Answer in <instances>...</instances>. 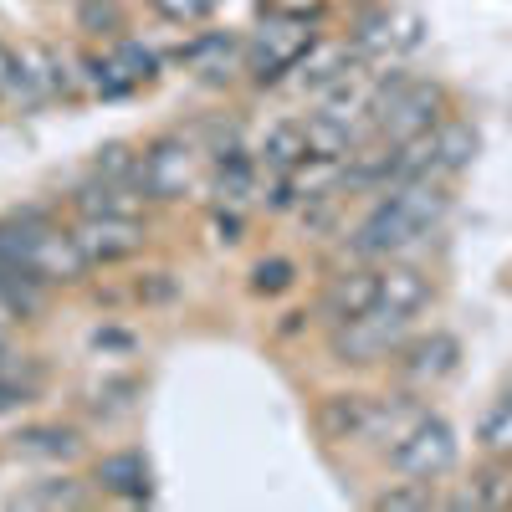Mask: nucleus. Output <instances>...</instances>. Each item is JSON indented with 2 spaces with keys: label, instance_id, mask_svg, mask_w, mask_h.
Returning a JSON list of instances; mask_svg holds the SVG:
<instances>
[{
  "label": "nucleus",
  "instance_id": "obj_36",
  "mask_svg": "<svg viewBox=\"0 0 512 512\" xmlns=\"http://www.w3.org/2000/svg\"><path fill=\"white\" fill-rule=\"evenodd\" d=\"M502 292H512V267H502Z\"/></svg>",
  "mask_w": 512,
  "mask_h": 512
},
{
  "label": "nucleus",
  "instance_id": "obj_18",
  "mask_svg": "<svg viewBox=\"0 0 512 512\" xmlns=\"http://www.w3.org/2000/svg\"><path fill=\"white\" fill-rule=\"evenodd\" d=\"M431 144H436V175L461 185V175H472V164L482 159V128L466 108H451L431 128Z\"/></svg>",
  "mask_w": 512,
  "mask_h": 512
},
{
  "label": "nucleus",
  "instance_id": "obj_19",
  "mask_svg": "<svg viewBox=\"0 0 512 512\" xmlns=\"http://www.w3.org/2000/svg\"><path fill=\"white\" fill-rule=\"evenodd\" d=\"M47 364H41V354H26L16 344L0 349V420L6 415H26L41 395H47Z\"/></svg>",
  "mask_w": 512,
  "mask_h": 512
},
{
  "label": "nucleus",
  "instance_id": "obj_26",
  "mask_svg": "<svg viewBox=\"0 0 512 512\" xmlns=\"http://www.w3.org/2000/svg\"><path fill=\"white\" fill-rule=\"evenodd\" d=\"M88 175H98L103 185H123V190H139V169H144V144L139 139H103L88 149L82 159Z\"/></svg>",
  "mask_w": 512,
  "mask_h": 512
},
{
  "label": "nucleus",
  "instance_id": "obj_5",
  "mask_svg": "<svg viewBox=\"0 0 512 512\" xmlns=\"http://www.w3.org/2000/svg\"><path fill=\"white\" fill-rule=\"evenodd\" d=\"M461 364H466V344H461V333H456V328H446V323H431V328L415 323L410 338L395 349L390 369H384L379 379L405 384V390L436 400L446 384L461 374Z\"/></svg>",
  "mask_w": 512,
  "mask_h": 512
},
{
  "label": "nucleus",
  "instance_id": "obj_4",
  "mask_svg": "<svg viewBox=\"0 0 512 512\" xmlns=\"http://www.w3.org/2000/svg\"><path fill=\"white\" fill-rule=\"evenodd\" d=\"M384 477H415V482H451L461 472V431L456 420L436 405H425V415L400 436L395 451L379 456Z\"/></svg>",
  "mask_w": 512,
  "mask_h": 512
},
{
  "label": "nucleus",
  "instance_id": "obj_12",
  "mask_svg": "<svg viewBox=\"0 0 512 512\" xmlns=\"http://www.w3.org/2000/svg\"><path fill=\"white\" fill-rule=\"evenodd\" d=\"M441 262H425V256H390L379 262V303L395 308V313H410V318H425L441 308Z\"/></svg>",
  "mask_w": 512,
  "mask_h": 512
},
{
  "label": "nucleus",
  "instance_id": "obj_32",
  "mask_svg": "<svg viewBox=\"0 0 512 512\" xmlns=\"http://www.w3.org/2000/svg\"><path fill=\"white\" fill-rule=\"evenodd\" d=\"M210 241H216L221 251H236V246L246 241L241 205H216V200H210Z\"/></svg>",
  "mask_w": 512,
  "mask_h": 512
},
{
  "label": "nucleus",
  "instance_id": "obj_37",
  "mask_svg": "<svg viewBox=\"0 0 512 512\" xmlns=\"http://www.w3.org/2000/svg\"><path fill=\"white\" fill-rule=\"evenodd\" d=\"M41 6H72V0H41Z\"/></svg>",
  "mask_w": 512,
  "mask_h": 512
},
{
  "label": "nucleus",
  "instance_id": "obj_25",
  "mask_svg": "<svg viewBox=\"0 0 512 512\" xmlns=\"http://www.w3.org/2000/svg\"><path fill=\"white\" fill-rule=\"evenodd\" d=\"M6 113L36 118V113H52V88H47V72L36 62V41H21L16 62H11V88H6Z\"/></svg>",
  "mask_w": 512,
  "mask_h": 512
},
{
  "label": "nucleus",
  "instance_id": "obj_15",
  "mask_svg": "<svg viewBox=\"0 0 512 512\" xmlns=\"http://www.w3.org/2000/svg\"><path fill=\"white\" fill-rule=\"evenodd\" d=\"M441 507H456V512H507L512 507V456H482L472 466L446 482V502Z\"/></svg>",
  "mask_w": 512,
  "mask_h": 512
},
{
  "label": "nucleus",
  "instance_id": "obj_21",
  "mask_svg": "<svg viewBox=\"0 0 512 512\" xmlns=\"http://www.w3.org/2000/svg\"><path fill=\"white\" fill-rule=\"evenodd\" d=\"M134 0H72L67 6V21H72V36L88 41V47H113L118 36L134 31Z\"/></svg>",
  "mask_w": 512,
  "mask_h": 512
},
{
  "label": "nucleus",
  "instance_id": "obj_2",
  "mask_svg": "<svg viewBox=\"0 0 512 512\" xmlns=\"http://www.w3.org/2000/svg\"><path fill=\"white\" fill-rule=\"evenodd\" d=\"M415 323H420V318L374 303L369 313L349 318L344 328L318 333V338H323V364H328L333 374H349V379L384 374V369H390V359H395V349L410 338V328H415Z\"/></svg>",
  "mask_w": 512,
  "mask_h": 512
},
{
  "label": "nucleus",
  "instance_id": "obj_33",
  "mask_svg": "<svg viewBox=\"0 0 512 512\" xmlns=\"http://www.w3.org/2000/svg\"><path fill=\"white\" fill-rule=\"evenodd\" d=\"M318 333V318H313V303H297V308H282L272 318V344H297V338Z\"/></svg>",
  "mask_w": 512,
  "mask_h": 512
},
{
  "label": "nucleus",
  "instance_id": "obj_35",
  "mask_svg": "<svg viewBox=\"0 0 512 512\" xmlns=\"http://www.w3.org/2000/svg\"><path fill=\"white\" fill-rule=\"evenodd\" d=\"M6 344H16V328H11L6 318H0V349H6Z\"/></svg>",
  "mask_w": 512,
  "mask_h": 512
},
{
  "label": "nucleus",
  "instance_id": "obj_27",
  "mask_svg": "<svg viewBox=\"0 0 512 512\" xmlns=\"http://www.w3.org/2000/svg\"><path fill=\"white\" fill-rule=\"evenodd\" d=\"M446 502V482H415V477H384L364 507L369 512H431Z\"/></svg>",
  "mask_w": 512,
  "mask_h": 512
},
{
  "label": "nucleus",
  "instance_id": "obj_3",
  "mask_svg": "<svg viewBox=\"0 0 512 512\" xmlns=\"http://www.w3.org/2000/svg\"><path fill=\"white\" fill-rule=\"evenodd\" d=\"M98 436L67 415H31L0 436V466H88Z\"/></svg>",
  "mask_w": 512,
  "mask_h": 512
},
{
  "label": "nucleus",
  "instance_id": "obj_23",
  "mask_svg": "<svg viewBox=\"0 0 512 512\" xmlns=\"http://www.w3.org/2000/svg\"><path fill=\"white\" fill-rule=\"evenodd\" d=\"M308 282V267L297 262L292 251H267V256H256V262L246 267V297L251 303H287V297Z\"/></svg>",
  "mask_w": 512,
  "mask_h": 512
},
{
  "label": "nucleus",
  "instance_id": "obj_7",
  "mask_svg": "<svg viewBox=\"0 0 512 512\" xmlns=\"http://www.w3.org/2000/svg\"><path fill=\"white\" fill-rule=\"evenodd\" d=\"M144 395H149L144 369H134V364H128V369H103V374H93L88 384H77L72 415L88 425L93 436H113V431H123V425L139 420Z\"/></svg>",
  "mask_w": 512,
  "mask_h": 512
},
{
  "label": "nucleus",
  "instance_id": "obj_1",
  "mask_svg": "<svg viewBox=\"0 0 512 512\" xmlns=\"http://www.w3.org/2000/svg\"><path fill=\"white\" fill-rule=\"evenodd\" d=\"M139 144H144L139 190L149 195L154 210H180V205L205 195L210 159H205V149L195 144V134L185 123H164V128H154V134H144Z\"/></svg>",
  "mask_w": 512,
  "mask_h": 512
},
{
  "label": "nucleus",
  "instance_id": "obj_30",
  "mask_svg": "<svg viewBox=\"0 0 512 512\" xmlns=\"http://www.w3.org/2000/svg\"><path fill=\"white\" fill-rule=\"evenodd\" d=\"M139 11H149L159 26L169 31H195V26H210L221 16L226 0H134Z\"/></svg>",
  "mask_w": 512,
  "mask_h": 512
},
{
  "label": "nucleus",
  "instance_id": "obj_17",
  "mask_svg": "<svg viewBox=\"0 0 512 512\" xmlns=\"http://www.w3.org/2000/svg\"><path fill=\"white\" fill-rule=\"evenodd\" d=\"M57 303H62V292H52L41 277H31L21 267H0V318H6L16 333L52 323Z\"/></svg>",
  "mask_w": 512,
  "mask_h": 512
},
{
  "label": "nucleus",
  "instance_id": "obj_34",
  "mask_svg": "<svg viewBox=\"0 0 512 512\" xmlns=\"http://www.w3.org/2000/svg\"><path fill=\"white\" fill-rule=\"evenodd\" d=\"M11 62H16V47L0 36V113H6V88H11Z\"/></svg>",
  "mask_w": 512,
  "mask_h": 512
},
{
  "label": "nucleus",
  "instance_id": "obj_10",
  "mask_svg": "<svg viewBox=\"0 0 512 512\" xmlns=\"http://www.w3.org/2000/svg\"><path fill=\"white\" fill-rule=\"evenodd\" d=\"M451 108H461V98L451 93V82L415 72V77L405 82V93H400L390 108H384V113L374 118V134H384L390 144L420 139V134H431V128H436Z\"/></svg>",
  "mask_w": 512,
  "mask_h": 512
},
{
  "label": "nucleus",
  "instance_id": "obj_28",
  "mask_svg": "<svg viewBox=\"0 0 512 512\" xmlns=\"http://www.w3.org/2000/svg\"><path fill=\"white\" fill-rule=\"evenodd\" d=\"M113 57L123 62V72H128V77L139 82V93H154L159 82H164V72H169L164 47H159V41H149V36H139V31L118 36V41H113Z\"/></svg>",
  "mask_w": 512,
  "mask_h": 512
},
{
  "label": "nucleus",
  "instance_id": "obj_29",
  "mask_svg": "<svg viewBox=\"0 0 512 512\" xmlns=\"http://www.w3.org/2000/svg\"><path fill=\"white\" fill-rule=\"evenodd\" d=\"M123 282H128V308H169L180 297L175 267H134Z\"/></svg>",
  "mask_w": 512,
  "mask_h": 512
},
{
  "label": "nucleus",
  "instance_id": "obj_13",
  "mask_svg": "<svg viewBox=\"0 0 512 512\" xmlns=\"http://www.w3.org/2000/svg\"><path fill=\"white\" fill-rule=\"evenodd\" d=\"M98 502L103 497L88 482V466H41L36 477L6 492V507H31V512H82Z\"/></svg>",
  "mask_w": 512,
  "mask_h": 512
},
{
  "label": "nucleus",
  "instance_id": "obj_8",
  "mask_svg": "<svg viewBox=\"0 0 512 512\" xmlns=\"http://www.w3.org/2000/svg\"><path fill=\"white\" fill-rule=\"evenodd\" d=\"M308 303H313L318 333L344 328L349 318H359V313H369L379 303V267L374 262H338V256H328Z\"/></svg>",
  "mask_w": 512,
  "mask_h": 512
},
{
  "label": "nucleus",
  "instance_id": "obj_24",
  "mask_svg": "<svg viewBox=\"0 0 512 512\" xmlns=\"http://www.w3.org/2000/svg\"><path fill=\"white\" fill-rule=\"evenodd\" d=\"M472 451L512 456V369L492 384V395L482 400V410L472 420Z\"/></svg>",
  "mask_w": 512,
  "mask_h": 512
},
{
  "label": "nucleus",
  "instance_id": "obj_22",
  "mask_svg": "<svg viewBox=\"0 0 512 512\" xmlns=\"http://www.w3.org/2000/svg\"><path fill=\"white\" fill-rule=\"evenodd\" d=\"M251 149H256V164H262V175H292V169L303 164V159H313L303 113L272 118V123L262 128V139H256Z\"/></svg>",
  "mask_w": 512,
  "mask_h": 512
},
{
  "label": "nucleus",
  "instance_id": "obj_14",
  "mask_svg": "<svg viewBox=\"0 0 512 512\" xmlns=\"http://www.w3.org/2000/svg\"><path fill=\"white\" fill-rule=\"evenodd\" d=\"M425 405H431V395H415L405 390V384H374V400H369V420H364V436H359V451L364 456H384V451H395L400 436L410 431V425L425 415Z\"/></svg>",
  "mask_w": 512,
  "mask_h": 512
},
{
  "label": "nucleus",
  "instance_id": "obj_31",
  "mask_svg": "<svg viewBox=\"0 0 512 512\" xmlns=\"http://www.w3.org/2000/svg\"><path fill=\"white\" fill-rule=\"evenodd\" d=\"M139 333L118 323V313H103L93 328H88V354H103V359H139Z\"/></svg>",
  "mask_w": 512,
  "mask_h": 512
},
{
  "label": "nucleus",
  "instance_id": "obj_9",
  "mask_svg": "<svg viewBox=\"0 0 512 512\" xmlns=\"http://www.w3.org/2000/svg\"><path fill=\"white\" fill-rule=\"evenodd\" d=\"M88 482L98 487L103 502H118V507H149V502H159L154 461H149V451L139 441L93 451L88 456Z\"/></svg>",
  "mask_w": 512,
  "mask_h": 512
},
{
  "label": "nucleus",
  "instance_id": "obj_6",
  "mask_svg": "<svg viewBox=\"0 0 512 512\" xmlns=\"http://www.w3.org/2000/svg\"><path fill=\"white\" fill-rule=\"evenodd\" d=\"M72 236L93 272H123L154 256L159 216H88V221H72Z\"/></svg>",
  "mask_w": 512,
  "mask_h": 512
},
{
  "label": "nucleus",
  "instance_id": "obj_20",
  "mask_svg": "<svg viewBox=\"0 0 512 512\" xmlns=\"http://www.w3.org/2000/svg\"><path fill=\"white\" fill-rule=\"evenodd\" d=\"M72 57H77V72H82V88H88V103L139 98V82L123 72V62L113 57V47H88V41H77Z\"/></svg>",
  "mask_w": 512,
  "mask_h": 512
},
{
  "label": "nucleus",
  "instance_id": "obj_16",
  "mask_svg": "<svg viewBox=\"0 0 512 512\" xmlns=\"http://www.w3.org/2000/svg\"><path fill=\"white\" fill-rule=\"evenodd\" d=\"M354 67H369L359 52H354V41L344 36V31H328V36H318L313 47H308V57L297 62V72H292V82L287 88H297L308 103L318 98V93H328L338 77H349Z\"/></svg>",
  "mask_w": 512,
  "mask_h": 512
},
{
  "label": "nucleus",
  "instance_id": "obj_11",
  "mask_svg": "<svg viewBox=\"0 0 512 512\" xmlns=\"http://www.w3.org/2000/svg\"><path fill=\"white\" fill-rule=\"evenodd\" d=\"M374 384H328L308 400V431L323 451H359Z\"/></svg>",
  "mask_w": 512,
  "mask_h": 512
}]
</instances>
